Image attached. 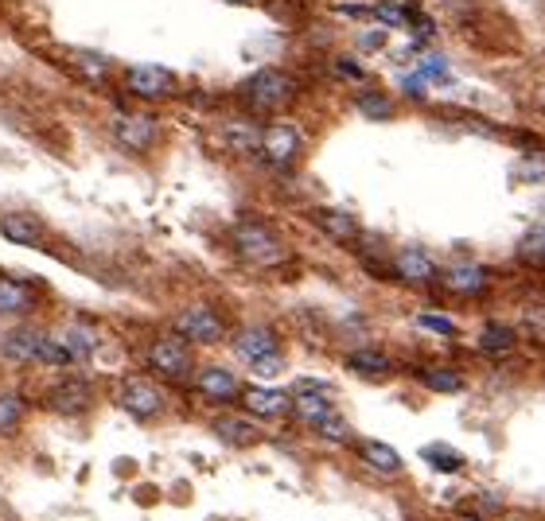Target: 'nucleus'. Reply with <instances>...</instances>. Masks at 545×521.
Returning a JSON list of instances; mask_svg holds the SVG:
<instances>
[{
  "mask_svg": "<svg viewBox=\"0 0 545 521\" xmlns=\"http://www.w3.org/2000/svg\"><path fill=\"white\" fill-rule=\"evenodd\" d=\"M113 141L121 144L125 152H149L156 144V117L149 113H121L113 121Z\"/></svg>",
  "mask_w": 545,
  "mask_h": 521,
  "instance_id": "obj_10",
  "label": "nucleus"
},
{
  "mask_svg": "<svg viewBox=\"0 0 545 521\" xmlns=\"http://www.w3.org/2000/svg\"><path fill=\"white\" fill-rule=\"evenodd\" d=\"M541 218H545V199H541Z\"/></svg>",
  "mask_w": 545,
  "mask_h": 521,
  "instance_id": "obj_41",
  "label": "nucleus"
},
{
  "mask_svg": "<svg viewBox=\"0 0 545 521\" xmlns=\"http://www.w3.org/2000/svg\"><path fill=\"white\" fill-rule=\"evenodd\" d=\"M24 397L12 389H0V436H12L19 428V420H24Z\"/></svg>",
  "mask_w": 545,
  "mask_h": 521,
  "instance_id": "obj_28",
  "label": "nucleus"
},
{
  "mask_svg": "<svg viewBox=\"0 0 545 521\" xmlns=\"http://www.w3.org/2000/svg\"><path fill=\"white\" fill-rule=\"evenodd\" d=\"M288 97H292V78L285 71H277V66H265V71H257L246 86H242V102H246L253 113L280 110Z\"/></svg>",
  "mask_w": 545,
  "mask_h": 521,
  "instance_id": "obj_2",
  "label": "nucleus"
},
{
  "mask_svg": "<svg viewBox=\"0 0 545 521\" xmlns=\"http://www.w3.org/2000/svg\"><path fill=\"white\" fill-rule=\"evenodd\" d=\"M316 436H324L327 444H347V440H350L347 417H343V412H327V417L316 425Z\"/></svg>",
  "mask_w": 545,
  "mask_h": 521,
  "instance_id": "obj_31",
  "label": "nucleus"
},
{
  "mask_svg": "<svg viewBox=\"0 0 545 521\" xmlns=\"http://www.w3.org/2000/svg\"><path fill=\"white\" fill-rule=\"evenodd\" d=\"M417 378H421V386L428 393H460L464 389V373L452 366H425Z\"/></svg>",
  "mask_w": 545,
  "mask_h": 521,
  "instance_id": "obj_26",
  "label": "nucleus"
},
{
  "mask_svg": "<svg viewBox=\"0 0 545 521\" xmlns=\"http://www.w3.org/2000/svg\"><path fill=\"white\" fill-rule=\"evenodd\" d=\"M97 350V331L82 323H66L51 331V350H47V366H78Z\"/></svg>",
  "mask_w": 545,
  "mask_h": 521,
  "instance_id": "obj_3",
  "label": "nucleus"
},
{
  "mask_svg": "<svg viewBox=\"0 0 545 521\" xmlns=\"http://www.w3.org/2000/svg\"><path fill=\"white\" fill-rule=\"evenodd\" d=\"M149 366L160 373V378H168V381H183V378H191V370H195V354H191V342L175 331V335H164V339H156L152 347H149Z\"/></svg>",
  "mask_w": 545,
  "mask_h": 521,
  "instance_id": "obj_4",
  "label": "nucleus"
},
{
  "mask_svg": "<svg viewBox=\"0 0 545 521\" xmlns=\"http://www.w3.org/2000/svg\"><path fill=\"white\" fill-rule=\"evenodd\" d=\"M518 257L522 261H530V264H545V218L533 226V230H526L522 234V241H518Z\"/></svg>",
  "mask_w": 545,
  "mask_h": 521,
  "instance_id": "obj_30",
  "label": "nucleus"
},
{
  "mask_svg": "<svg viewBox=\"0 0 545 521\" xmlns=\"http://www.w3.org/2000/svg\"><path fill=\"white\" fill-rule=\"evenodd\" d=\"M47 350H51V331H39V327H16L0 339V354L8 362H19V366H32V362L47 366Z\"/></svg>",
  "mask_w": 545,
  "mask_h": 521,
  "instance_id": "obj_5",
  "label": "nucleus"
},
{
  "mask_svg": "<svg viewBox=\"0 0 545 521\" xmlns=\"http://www.w3.org/2000/svg\"><path fill=\"white\" fill-rule=\"evenodd\" d=\"M90 405H94V389L82 378H66L47 393V409L58 412V417H82V412H90Z\"/></svg>",
  "mask_w": 545,
  "mask_h": 521,
  "instance_id": "obj_11",
  "label": "nucleus"
},
{
  "mask_svg": "<svg viewBox=\"0 0 545 521\" xmlns=\"http://www.w3.org/2000/svg\"><path fill=\"white\" fill-rule=\"evenodd\" d=\"M280 370H285V358H280V354H269V358L253 362V373H261V378H277Z\"/></svg>",
  "mask_w": 545,
  "mask_h": 521,
  "instance_id": "obj_36",
  "label": "nucleus"
},
{
  "mask_svg": "<svg viewBox=\"0 0 545 521\" xmlns=\"http://www.w3.org/2000/svg\"><path fill=\"white\" fill-rule=\"evenodd\" d=\"M0 234L16 245H39L43 241V222L35 214H24V211H12L0 218Z\"/></svg>",
  "mask_w": 545,
  "mask_h": 521,
  "instance_id": "obj_20",
  "label": "nucleus"
},
{
  "mask_svg": "<svg viewBox=\"0 0 545 521\" xmlns=\"http://www.w3.org/2000/svg\"><path fill=\"white\" fill-rule=\"evenodd\" d=\"M421 456H425L428 467L444 471V475H456V471H464V456H460V451H456L452 444H428Z\"/></svg>",
  "mask_w": 545,
  "mask_h": 521,
  "instance_id": "obj_29",
  "label": "nucleus"
},
{
  "mask_svg": "<svg viewBox=\"0 0 545 521\" xmlns=\"http://www.w3.org/2000/svg\"><path fill=\"white\" fill-rule=\"evenodd\" d=\"M230 241H234V253H238L242 261L261 264V269L285 261V241H280L277 230H272V226H265L261 218L238 222V226H234V234H230Z\"/></svg>",
  "mask_w": 545,
  "mask_h": 521,
  "instance_id": "obj_1",
  "label": "nucleus"
},
{
  "mask_svg": "<svg viewBox=\"0 0 545 521\" xmlns=\"http://www.w3.org/2000/svg\"><path fill=\"white\" fill-rule=\"evenodd\" d=\"M242 405L249 409V417L272 420V417H285V412H292V393L272 389V386H253V389L242 393Z\"/></svg>",
  "mask_w": 545,
  "mask_h": 521,
  "instance_id": "obj_17",
  "label": "nucleus"
},
{
  "mask_svg": "<svg viewBox=\"0 0 545 521\" xmlns=\"http://www.w3.org/2000/svg\"><path fill=\"white\" fill-rule=\"evenodd\" d=\"M327 412H335L327 397V386H316V381H300L296 389H292V417L300 420V425L316 428L319 420L327 417Z\"/></svg>",
  "mask_w": 545,
  "mask_h": 521,
  "instance_id": "obj_12",
  "label": "nucleus"
},
{
  "mask_svg": "<svg viewBox=\"0 0 545 521\" xmlns=\"http://www.w3.org/2000/svg\"><path fill=\"white\" fill-rule=\"evenodd\" d=\"M358 456H363V464L374 467L378 475H397V471H402V456L389 444H382V440H363V444H358Z\"/></svg>",
  "mask_w": 545,
  "mask_h": 521,
  "instance_id": "obj_23",
  "label": "nucleus"
},
{
  "mask_svg": "<svg viewBox=\"0 0 545 521\" xmlns=\"http://www.w3.org/2000/svg\"><path fill=\"white\" fill-rule=\"evenodd\" d=\"M386 43V32H370V35H363V47H382Z\"/></svg>",
  "mask_w": 545,
  "mask_h": 521,
  "instance_id": "obj_39",
  "label": "nucleus"
},
{
  "mask_svg": "<svg viewBox=\"0 0 545 521\" xmlns=\"http://www.w3.org/2000/svg\"><path fill=\"white\" fill-rule=\"evenodd\" d=\"M417 74H421V78H448V58H444L441 51L425 55L421 66H417Z\"/></svg>",
  "mask_w": 545,
  "mask_h": 521,
  "instance_id": "obj_35",
  "label": "nucleus"
},
{
  "mask_svg": "<svg viewBox=\"0 0 545 521\" xmlns=\"http://www.w3.org/2000/svg\"><path fill=\"white\" fill-rule=\"evenodd\" d=\"M355 110L363 113L366 121H389V117H394V97L382 94V90H358Z\"/></svg>",
  "mask_w": 545,
  "mask_h": 521,
  "instance_id": "obj_27",
  "label": "nucleus"
},
{
  "mask_svg": "<svg viewBox=\"0 0 545 521\" xmlns=\"http://www.w3.org/2000/svg\"><path fill=\"white\" fill-rule=\"evenodd\" d=\"M311 218H316L319 230H324L331 241H339V245H347V241L358 238V218L350 211H343V206H319Z\"/></svg>",
  "mask_w": 545,
  "mask_h": 521,
  "instance_id": "obj_18",
  "label": "nucleus"
},
{
  "mask_svg": "<svg viewBox=\"0 0 545 521\" xmlns=\"http://www.w3.org/2000/svg\"><path fill=\"white\" fill-rule=\"evenodd\" d=\"M441 284L456 296H483L491 288V272L475 261H460V264H448L441 272Z\"/></svg>",
  "mask_w": 545,
  "mask_h": 521,
  "instance_id": "obj_14",
  "label": "nucleus"
},
{
  "mask_svg": "<svg viewBox=\"0 0 545 521\" xmlns=\"http://www.w3.org/2000/svg\"><path fill=\"white\" fill-rule=\"evenodd\" d=\"M230 4H253V0H230Z\"/></svg>",
  "mask_w": 545,
  "mask_h": 521,
  "instance_id": "obj_40",
  "label": "nucleus"
},
{
  "mask_svg": "<svg viewBox=\"0 0 545 521\" xmlns=\"http://www.w3.org/2000/svg\"><path fill=\"white\" fill-rule=\"evenodd\" d=\"M347 370H355L358 378H386L389 370H394V362H389L386 350L378 347H358L347 354Z\"/></svg>",
  "mask_w": 545,
  "mask_h": 521,
  "instance_id": "obj_22",
  "label": "nucleus"
},
{
  "mask_svg": "<svg viewBox=\"0 0 545 521\" xmlns=\"http://www.w3.org/2000/svg\"><path fill=\"white\" fill-rule=\"evenodd\" d=\"M402 90H405L409 97H425V90H421V74H413V78H402Z\"/></svg>",
  "mask_w": 545,
  "mask_h": 521,
  "instance_id": "obj_38",
  "label": "nucleus"
},
{
  "mask_svg": "<svg viewBox=\"0 0 545 521\" xmlns=\"http://www.w3.org/2000/svg\"><path fill=\"white\" fill-rule=\"evenodd\" d=\"M261 125H253V121H230L226 129H222V144L234 152V156H253V152H261Z\"/></svg>",
  "mask_w": 545,
  "mask_h": 521,
  "instance_id": "obj_21",
  "label": "nucleus"
},
{
  "mask_svg": "<svg viewBox=\"0 0 545 521\" xmlns=\"http://www.w3.org/2000/svg\"><path fill=\"white\" fill-rule=\"evenodd\" d=\"M425 331H433V335H456V319L448 316H436V311H425V316H417Z\"/></svg>",
  "mask_w": 545,
  "mask_h": 521,
  "instance_id": "obj_34",
  "label": "nucleus"
},
{
  "mask_svg": "<svg viewBox=\"0 0 545 521\" xmlns=\"http://www.w3.org/2000/svg\"><path fill=\"white\" fill-rule=\"evenodd\" d=\"M117 405L129 412L133 420H152V417H160V409H164V393L144 378H129L117 389Z\"/></svg>",
  "mask_w": 545,
  "mask_h": 521,
  "instance_id": "obj_7",
  "label": "nucleus"
},
{
  "mask_svg": "<svg viewBox=\"0 0 545 521\" xmlns=\"http://www.w3.org/2000/svg\"><path fill=\"white\" fill-rule=\"evenodd\" d=\"M394 277L405 280V284H433L436 277H441V269H436V261L428 257L425 249L405 245V249H397V257H394Z\"/></svg>",
  "mask_w": 545,
  "mask_h": 521,
  "instance_id": "obj_16",
  "label": "nucleus"
},
{
  "mask_svg": "<svg viewBox=\"0 0 545 521\" xmlns=\"http://www.w3.org/2000/svg\"><path fill=\"white\" fill-rule=\"evenodd\" d=\"M234 354L253 366V362L269 358V354H280V339L265 323H253V327H242L238 335H234Z\"/></svg>",
  "mask_w": 545,
  "mask_h": 521,
  "instance_id": "obj_13",
  "label": "nucleus"
},
{
  "mask_svg": "<svg viewBox=\"0 0 545 521\" xmlns=\"http://www.w3.org/2000/svg\"><path fill=\"white\" fill-rule=\"evenodd\" d=\"M35 308V292L19 280H0V316H24Z\"/></svg>",
  "mask_w": 545,
  "mask_h": 521,
  "instance_id": "obj_24",
  "label": "nucleus"
},
{
  "mask_svg": "<svg viewBox=\"0 0 545 521\" xmlns=\"http://www.w3.org/2000/svg\"><path fill=\"white\" fill-rule=\"evenodd\" d=\"M514 327H506V323H487V327L480 331V350L491 354V358H503V354L514 350Z\"/></svg>",
  "mask_w": 545,
  "mask_h": 521,
  "instance_id": "obj_25",
  "label": "nucleus"
},
{
  "mask_svg": "<svg viewBox=\"0 0 545 521\" xmlns=\"http://www.w3.org/2000/svg\"><path fill=\"white\" fill-rule=\"evenodd\" d=\"M71 63H74L86 78H94V82H97V78H105V71H110V58H105V55H94V51H74Z\"/></svg>",
  "mask_w": 545,
  "mask_h": 521,
  "instance_id": "obj_32",
  "label": "nucleus"
},
{
  "mask_svg": "<svg viewBox=\"0 0 545 521\" xmlns=\"http://www.w3.org/2000/svg\"><path fill=\"white\" fill-rule=\"evenodd\" d=\"M214 436L222 440V444L230 448H253L257 444V425H253L249 417H230V412H222L219 420H214Z\"/></svg>",
  "mask_w": 545,
  "mask_h": 521,
  "instance_id": "obj_19",
  "label": "nucleus"
},
{
  "mask_svg": "<svg viewBox=\"0 0 545 521\" xmlns=\"http://www.w3.org/2000/svg\"><path fill=\"white\" fill-rule=\"evenodd\" d=\"M261 156H265L272 168H292L300 160V133L285 121L265 125V133H261Z\"/></svg>",
  "mask_w": 545,
  "mask_h": 521,
  "instance_id": "obj_8",
  "label": "nucleus"
},
{
  "mask_svg": "<svg viewBox=\"0 0 545 521\" xmlns=\"http://www.w3.org/2000/svg\"><path fill=\"white\" fill-rule=\"evenodd\" d=\"M195 389L207 401H222V405H230V401H238L242 393H246L242 381L234 378V370H226V366H203L195 373Z\"/></svg>",
  "mask_w": 545,
  "mask_h": 521,
  "instance_id": "obj_15",
  "label": "nucleus"
},
{
  "mask_svg": "<svg viewBox=\"0 0 545 521\" xmlns=\"http://www.w3.org/2000/svg\"><path fill=\"white\" fill-rule=\"evenodd\" d=\"M335 74L339 78H350V82H363L366 71L358 63H350V58H335Z\"/></svg>",
  "mask_w": 545,
  "mask_h": 521,
  "instance_id": "obj_37",
  "label": "nucleus"
},
{
  "mask_svg": "<svg viewBox=\"0 0 545 521\" xmlns=\"http://www.w3.org/2000/svg\"><path fill=\"white\" fill-rule=\"evenodd\" d=\"M175 331H180L183 339L211 347V342H222L226 323H222V316L211 308V303H191V308H183L180 316H175Z\"/></svg>",
  "mask_w": 545,
  "mask_h": 521,
  "instance_id": "obj_6",
  "label": "nucleus"
},
{
  "mask_svg": "<svg viewBox=\"0 0 545 521\" xmlns=\"http://www.w3.org/2000/svg\"><path fill=\"white\" fill-rule=\"evenodd\" d=\"M125 86L129 94L144 97V102H156V97H168L172 86H175V74L168 66H152V63H136L125 71Z\"/></svg>",
  "mask_w": 545,
  "mask_h": 521,
  "instance_id": "obj_9",
  "label": "nucleus"
},
{
  "mask_svg": "<svg viewBox=\"0 0 545 521\" xmlns=\"http://www.w3.org/2000/svg\"><path fill=\"white\" fill-rule=\"evenodd\" d=\"M518 175L526 183H545V152H526Z\"/></svg>",
  "mask_w": 545,
  "mask_h": 521,
  "instance_id": "obj_33",
  "label": "nucleus"
}]
</instances>
